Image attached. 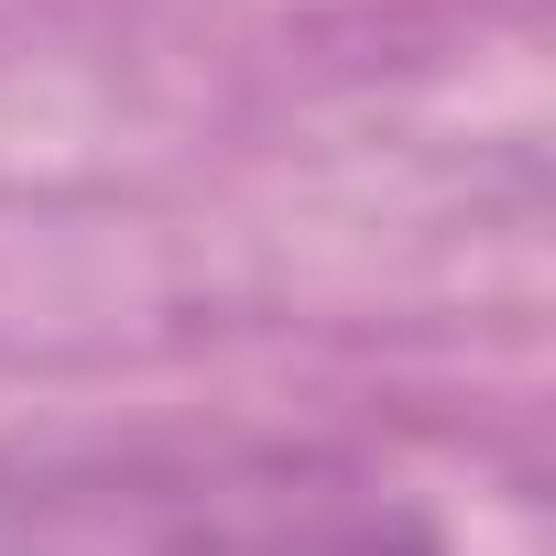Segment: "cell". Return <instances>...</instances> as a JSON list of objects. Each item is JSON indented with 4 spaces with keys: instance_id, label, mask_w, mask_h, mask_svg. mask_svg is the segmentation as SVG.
<instances>
[{
    "instance_id": "cell-1",
    "label": "cell",
    "mask_w": 556,
    "mask_h": 556,
    "mask_svg": "<svg viewBox=\"0 0 556 556\" xmlns=\"http://www.w3.org/2000/svg\"><path fill=\"white\" fill-rule=\"evenodd\" d=\"M0 556H447V534L328 437L55 426L0 447Z\"/></svg>"
}]
</instances>
